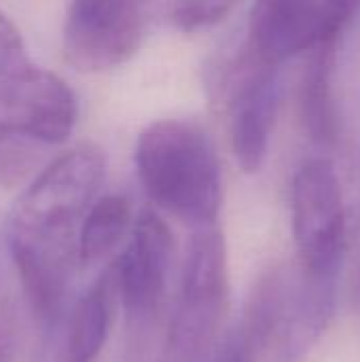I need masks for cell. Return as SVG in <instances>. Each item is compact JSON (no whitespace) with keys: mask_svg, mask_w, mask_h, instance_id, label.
<instances>
[{"mask_svg":"<svg viewBox=\"0 0 360 362\" xmlns=\"http://www.w3.org/2000/svg\"><path fill=\"white\" fill-rule=\"evenodd\" d=\"M106 172L93 144H79L53 159L17 197L6 240L32 312L53 325L68 305L79 265V231Z\"/></svg>","mask_w":360,"mask_h":362,"instance_id":"cell-1","label":"cell"},{"mask_svg":"<svg viewBox=\"0 0 360 362\" xmlns=\"http://www.w3.org/2000/svg\"><path fill=\"white\" fill-rule=\"evenodd\" d=\"M138 178L151 202L195 229L216 225L223 182L208 134L187 121L151 123L136 142Z\"/></svg>","mask_w":360,"mask_h":362,"instance_id":"cell-2","label":"cell"},{"mask_svg":"<svg viewBox=\"0 0 360 362\" xmlns=\"http://www.w3.org/2000/svg\"><path fill=\"white\" fill-rule=\"evenodd\" d=\"M335 280L314 278L297 267H278L255 286L238 325L259 358L299 362L327 331L335 299Z\"/></svg>","mask_w":360,"mask_h":362,"instance_id":"cell-3","label":"cell"},{"mask_svg":"<svg viewBox=\"0 0 360 362\" xmlns=\"http://www.w3.org/2000/svg\"><path fill=\"white\" fill-rule=\"evenodd\" d=\"M229 303V263L216 225L195 229L159 362H206L223 335Z\"/></svg>","mask_w":360,"mask_h":362,"instance_id":"cell-4","label":"cell"},{"mask_svg":"<svg viewBox=\"0 0 360 362\" xmlns=\"http://www.w3.org/2000/svg\"><path fill=\"white\" fill-rule=\"evenodd\" d=\"M291 216L299 267L314 278L339 282L350 252V204L329 159H308L295 172Z\"/></svg>","mask_w":360,"mask_h":362,"instance_id":"cell-5","label":"cell"},{"mask_svg":"<svg viewBox=\"0 0 360 362\" xmlns=\"http://www.w3.org/2000/svg\"><path fill=\"white\" fill-rule=\"evenodd\" d=\"M360 0H255L246 49L280 66L323 40L344 38Z\"/></svg>","mask_w":360,"mask_h":362,"instance_id":"cell-6","label":"cell"},{"mask_svg":"<svg viewBox=\"0 0 360 362\" xmlns=\"http://www.w3.org/2000/svg\"><path fill=\"white\" fill-rule=\"evenodd\" d=\"M146 0H72L64 23V57L81 72H106L140 47Z\"/></svg>","mask_w":360,"mask_h":362,"instance_id":"cell-7","label":"cell"},{"mask_svg":"<svg viewBox=\"0 0 360 362\" xmlns=\"http://www.w3.org/2000/svg\"><path fill=\"white\" fill-rule=\"evenodd\" d=\"M174 263V235L166 221L142 210L134 218L125 248L110 263L117 303L129 320H151L168 295Z\"/></svg>","mask_w":360,"mask_h":362,"instance_id":"cell-8","label":"cell"},{"mask_svg":"<svg viewBox=\"0 0 360 362\" xmlns=\"http://www.w3.org/2000/svg\"><path fill=\"white\" fill-rule=\"evenodd\" d=\"M278 106V66L265 64L244 49L231 81L229 134L236 161L246 174L259 172L267 157Z\"/></svg>","mask_w":360,"mask_h":362,"instance_id":"cell-9","label":"cell"},{"mask_svg":"<svg viewBox=\"0 0 360 362\" xmlns=\"http://www.w3.org/2000/svg\"><path fill=\"white\" fill-rule=\"evenodd\" d=\"M117 308L110 265L49 325L36 362H93L106 346Z\"/></svg>","mask_w":360,"mask_h":362,"instance_id":"cell-10","label":"cell"},{"mask_svg":"<svg viewBox=\"0 0 360 362\" xmlns=\"http://www.w3.org/2000/svg\"><path fill=\"white\" fill-rule=\"evenodd\" d=\"M342 38L323 40L310 49L308 70L301 83V115L306 129L318 144H331L335 138V106L331 76Z\"/></svg>","mask_w":360,"mask_h":362,"instance_id":"cell-11","label":"cell"},{"mask_svg":"<svg viewBox=\"0 0 360 362\" xmlns=\"http://www.w3.org/2000/svg\"><path fill=\"white\" fill-rule=\"evenodd\" d=\"M134 216L127 197L104 195L89 206L79 231V265L104 261L129 235Z\"/></svg>","mask_w":360,"mask_h":362,"instance_id":"cell-12","label":"cell"},{"mask_svg":"<svg viewBox=\"0 0 360 362\" xmlns=\"http://www.w3.org/2000/svg\"><path fill=\"white\" fill-rule=\"evenodd\" d=\"M38 66L32 64L15 23L0 11V132L25 93Z\"/></svg>","mask_w":360,"mask_h":362,"instance_id":"cell-13","label":"cell"},{"mask_svg":"<svg viewBox=\"0 0 360 362\" xmlns=\"http://www.w3.org/2000/svg\"><path fill=\"white\" fill-rule=\"evenodd\" d=\"M240 2L242 0H176L172 21L182 32L208 30L227 19Z\"/></svg>","mask_w":360,"mask_h":362,"instance_id":"cell-14","label":"cell"},{"mask_svg":"<svg viewBox=\"0 0 360 362\" xmlns=\"http://www.w3.org/2000/svg\"><path fill=\"white\" fill-rule=\"evenodd\" d=\"M206 362H261V358L242 333V329L236 327L227 335H221L219 344L214 346Z\"/></svg>","mask_w":360,"mask_h":362,"instance_id":"cell-15","label":"cell"},{"mask_svg":"<svg viewBox=\"0 0 360 362\" xmlns=\"http://www.w3.org/2000/svg\"><path fill=\"white\" fill-rule=\"evenodd\" d=\"M13 354V333L11 327L0 318V362L11 361Z\"/></svg>","mask_w":360,"mask_h":362,"instance_id":"cell-16","label":"cell"}]
</instances>
